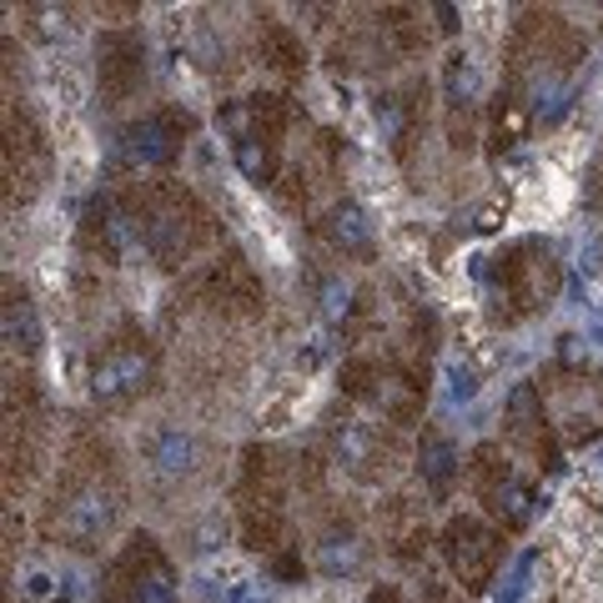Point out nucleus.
I'll use <instances>...</instances> for the list:
<instances>
[{"mask_svg": "<svg viewBox=\"0 0 603 603\" xmlns=\"http://www.w3.org/2000/svg\"><path fill=\"white\" fill-rule=\"evenodd\" d=\"M503 554H509L503 533L493 523H483L478 513H453L438 533V558L462 593H483L493 583L498 563H503Z\"/></svg>", "mask_w": 603, "mask_h": 603, "instance_id": "9b49d317", "label": "nucleus"}, {"mask_svg": "<svg viewBox=\"0 0 603 603\" xmlns=\"http://www.w3.org/2000/svg\"><path fill=\"white\" fill-rule=\"evenodd\" d=\"M443 86H448V107H473L478 101V60L468 51H453L443 66Z\"/></svg>", "mask_w": 603, "mask_h": 603, "instance_id": "b1692460", "label": "nucleus"}, {"mask_svg": "<svg viewBox=\"0 0 603 603\" xmlns=\"http://www.w3.org/2000/svg\"><path fill=\"white\" fill-rule=\"evenodd\" d=\"M257 51H261V60H267L272 71H282V76H297L302 66H308V51H302V36H297L292 25H282V21H267V25H261Z\"/></svg>", "mask_w": 603, "mask_h": 603, "instance_id": "5701e85b", "label": "nucleus"}, {"mask_svg": "<svg viewBox=\"0 0 603 603\" xmlns=\"http://www.w3.org/2000/svg\"><path fill=\"white\" fill-rule=\"evenodd\" d=\"M25 599H36V603H51V599H56V589H51V579L41 573V568H36V573H25Z\"/></svg>", "mask_w": 603, "mask_h": 603, "instance_id": "cd10ccee", "label": "nucleus"}, {"mask_svg": "<svg viewBox=\"0 0 603 603\" xmlns=\"http://www.w3.org/2000/svg\"><path fill=\"white\" fill-rule=\"evenodd\" d=\"M462 473H468V462H462L453 433H443V427H423V438H417V478H423L427 498H433V503H448V498L458 493Z\"/></svg>", "mask_w": 603, "mask_h": 603, "instance_id": "2eb2a0df", "label": "nucleus"}, {"mask_svg": "<svg viewBox=\"0 0 603 603\" xmlns=\"http://www.w3.org/2000/svg\"><path fill=\"white\" fill-rule=\"evenodd\" d=\"M317 232H322V242H327L337 257H347V261H378V232H372L367 212L357 206L353 197L332 201L327 212H322Z\"/></svg>", "mask_w": 603, "mask_h": 603, "instance_id": "4468645a", "label": "nucleus"}, {"mask_svg": "<svg viewBox=\"0 0 603 603\" xmlns=\"http://www.w3.org/2000/svg\"><path fill=\"white\" fill-rule=\"evenodd\" d=\"M5 136H11V146H5V171H11V181L21 177L25 197H31V191H41V181L51 177V146H46L41 126L25 116V111H11Z\"/></svg>", "mask_w": 603, "mask_h": 603, "instance_id": "f3484780", "label": "nucleus"}, {"mask_svg": "<svg viewBox=\"0 0 603 603\" xmlns=\"http://www.w3.org/2000/svg\"><path fill=\"white\" fill-rule=\"evenodd\" d=\"M583 201H589V212H603V146H599V156H593L589 177H583Z\"/></svg>", "mask_w": 603, "mask_h": 603, "instance_id": "bb28decb", "label": "nucleus"}, {"mask_svg": "<svg viewBox=\"0 0 603 603\" xmlns=\"http://www.w3.org/2000/svg\"><path fill=\"white\" fill-rule=\"evenodd\" d=\"M142 458H146V473L156 478V483H181V478L197 468V458H201V448H197V438H191L187 427H177V423H156L152 433L142 438Z\"/></svg>", "mask_w": 603, "mask_h": 603, "instance_id": "dca6fc26", "label": "nucleus"}, {"mask_svg": "<svg viewBox=\"0 0 603 603\" xmlns=\"http://www.w3.org/2000/svg\"><path fill=\"white\" fill-rule=\"evenodd\" d=\"M101 593L107 603H181L177 563L152 533H131L101 573Z\"/></svg>", "mask_w": 603, "mask_h": 603, "instance_id": "0eeeda50", "label": "nucleus"}, {"mask_svg": "<svg viewBox=\"0 0 603 603\" xmlns=\"http://www.w3.org/2000/svg\"><path fill=\"white\" fill-rule=\"evenodd\" d=\"M367 308V292L357 282H347L343 272H327L317 277V312L327 327H353Z\"/></svg>", "mask_w": 603, "mask_h": 603, "instance_id": "aec40b11", "label": "nucleus"}, {"mask_svg": "<svg viewBox=\"0 0 603 603\" xmlns=\"http://www.w3.org/2000/svg\"><path fill=\"white\" fill-rule=\"evenodd\" d=\"M121 509H126V493H121L111 462H101V448H91V458H86L81 443L66 462V478L56 483L51 533L76 554H96L121 528Z\"/></svg>", "mask_w": 603, "mask_h": 603, "instance_id": "f257e3e1", "label": "nucleus"}, {"mask_svg": "<svg viewBox=\"0 0 603 603\" xmlns=\"http://www.w3.org/2000/svg\"><path fill=\"white\" fill-rule=\"evenodd\" d=\"M131 201L142 212V232H146V257L166 272H181L201 252L216 242V222L212 212L201 206V197L191 187L171 177H156V181H136L131 187Z\"/></svg>", "mask_w": 603, "mask_h": 603, "instance_id": "f03ea898", "label": "nucleus"}, {"mask_svg": "<svg viewBox=\"0 0 603 603\" xmlns=\"http://www.w3.org/2000/svg\"><path fill=\"white\" fill-rule=\"evenodd\" d=\"M503 433L518 453H528L544 473L563 468V438H558V423L544 407V388L538 382H518L509 392V413H503Z\"/></svg>", "mask_w": 603, "mask_h": 603, "instance_id": "f8f14e48", "label": "nucleus"}, {"mask_svg": "<svg viewBox=\"0 0 603 603\" xmlns=\"http://www.w3.org/2000/svg\"><path fill=\"white\" fill-rule=\"evenodd\" d=\"M5 343H11V353H21V357H36L41 343H46L36 302L25 292H15V282H5Z\"/></svg>", "mask_w": 603, "mask_h": 603, "instance_id": "412c9836", "label": "nucleus"}, {"mask_svg": "<svg viewBox=\"0 0 603 603\" xmlns=\"http://www.w3.org/2000/svg\"><path fill=\"white\" fill-rule=\"evenodd\" d=\"M237 533H242V544L261 558H277L287 548H297L292 513L282 503H237Z\"/></svg>", "mask_w": 603, "mask_h": 603, "instance_id": "a211bd4d", "label": "nucleus"}, {"mask_svg": "<svg viewBox=\"0 0 603 603\" xmlns=\"http://www.w3.org/2000/svg\"><path fill=\"white\" fill-rule=\"evenodd\" d=\"M81 252L101 267H126L136 252H146L142 212L131 201V187L96 191L81 212Z\"/></svg>", "mask_w": 603, "mask_h": 603, "instance_id": "9d476101", "label": "nucleus"}, {"mask_svg": "<svg viewBox=\"0 0 603 603\" xmlns=\"http://www.w3.org/2000/svg\"><path fill=\"white\" fill-rule=\"evenodd\" d=\"M337 388L347 402L367 407L378 423L392 427H413L423 417V398H427V357L417 353H388V357H347L337 372Z\"/></svg>", "mask_w": 603, "mask_h": 603, "instance_id": "20e7f679", "label": "nucleus"}, {"mask_svg": "<svg viewBox=\"0 0 603 603\" xmlns=\"http://www.w3.org/2000/svg\"><path fill=\"white\" fill-rule=\"evenodd\" d=\"M362 603H407V593H402V589H398V583H378V589L367 593V599H362Z\"/></svg>", "mask_w": 603, "mask_h": 603, "instance_id": "c756f323", "label": "nucleus"}, {"mask_svg": "<svg viewBox=\"0 0 603 603\" xmlns=\"http://www.w3.org/2000/svg\"><path fill=\"white\" fill-rule=\"evenodd\" d=\"M197 131V116L187 107H156L146 116L126 121L116 131V152H111V171L126 177H146V171H171L181 161V146Z\"/></svg>", "mask_w": 603, "mask_h": 603, "instance_id": "423d86ee", "label": "nucleus"}, {"mask_svg": "<svg viewBox=\"0 0 603 603\" xmlns=\"http://www.w3.org/2000/svg\"><path fill=\"white\" fill-rule=\"evenodd\" d=\"M468 488H473V498L483 503L488 518L503 533H523L533 523V513H538L533 483L518 473V462L498 448V443H478L473 448V458H468Z\"/></svg>", "mask_w": 603, "mask_h": 603, "instance_id": "6e6552de", "label": "nucleus"}, {"mask_svg": "<svg viewBox=\"0 0 603 603\" xmlns=\"http://www.w3.org/2000/svg\"><path fill=\"white\" fill-rule=\"evenodd\" d=\"M146 81V41L142 31H101L96 36V91L101 107H126Z\"/></svg>", "mask_w": 603, "mask_h": 603, "instance_id": "ddd939ff", "label": "nucleus"}, {"mask_svg": "<svg viewBox=\"0 0 603 603\" xmlns=\"http://www.w3.org/2000/svg\"><path fill=\"white\" fill-rule=\"evenodd\" d=\"M322 438H327V458L362 488L388 483L402 462V438L392 427H382L378 417L332 413L327 427H322Z\"/></svg>", "mask_w": 603, "mask_h": 603, "instance_id": "39448f33", "label": "nucleus"}, {"mask_svg": "<svg viewBox=\"0 0 603 603\" xmlns=\"http://www.w3.org/2000/svg\"><path fill=\"white\" fill-rule=\"evenodd\" d=\"M528 131H533V111L523 107L513 91H498L493 111H488V142H493L498 152H509V146H518Z\"/></svg>", "mask_w": 603, "mask_h": 603, "instance_id": "4be33fe9", "label": "nucleus"}, {"mask_svg": "<svg viewBox=\"0 0 603 603\" xmlns=\"http://www.w3.org/2000/svg\"><path fill=\"white\" fill-rule=\"evenodd\" d=\"M503 216H509V206H503V201H488L473 226H478V232H498V226H503Z\"/></svg>", "mask_w": 603, "mask_h": 603, "instance_id": "c85d7f7f", "label": "nucleus"}, {"mask_svg": "<svg viewBox=\"0 0 603 603\" xmlns=\"http://www.w3.org/2000/svg\"><path fill=\"white\" fill-rule=\"evenodd\" d=\"M558 367H563V372H583V367H589V343H583L579 332L558 337Z\"/></svg>", "mask_w": 603, "mask_h": 603, "instance_id": "393cba45", "label": "nucleus"}, {"mask_svg": "<svg viewBox=\"0 0 603 603\" xmlns=\"http://www.w3.org/2000/svg\"><path fill=\"white\" fill-rule=\"evenodd\" d=\"M312 563H317L322 579H353L357 568L367 563V544H362V533H357V523L332 518L317 533V544H312Z\"/></svg>", "mask_w": 603, "mask_h": 603, "instance_id": "6ab92c4d", "label": "nucleus"}, {"mask_svg": "<svg viewBox=\"0 0 603 603\" xmlns=\"http://www.w3.org/2000/svg\"><path fill=\"white\" fill-rule=\"evenodd\" d=\"M152 378H156V347L146 343L136 327L111 332L107 343L91 353V372H86L91 398L101 402V407H126V402H136L152 388Z\"/></svg>", "mask_w": 603, "mask_h": 603, "instance_id": "1a4fd4ad", "label": "nucleus"}, {"mask_svg": "<svg viewBox=\"0 0 603 603\" xmlns=\"http://www.w3.org/2000/svg\"><path fill=\"white\" fill-rule=\"evenodd\" d=\"M558 287H563V261H558V247L548 237L509 242L483 267V292L503 327H518V322L548 312L558 302Z\"/></svg>", "mask_w": 603, "mask_h": 603, "instance_id": "7ed1b4c3", "label": "nucleus"}, {"mask_svg": "<svg viewBox=\"0 0 603 603\" xmlns=\"http://www.w3.org/2000/svg\"><path fill=\"white\" fill-rule=\"evenodd\" d=\"M448 378H453V398H473V392H478V367L473 362H462V357H453V362H448Z\"/></svg>", "mask_w": 603, "mask_h": 603, "instance_id": "a878e982", "label": "nucleus"}]
</instances>
